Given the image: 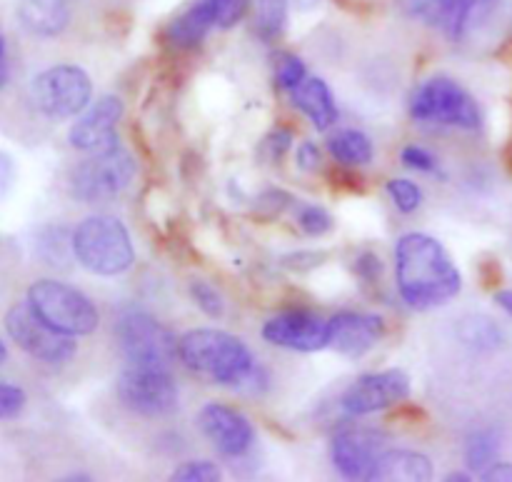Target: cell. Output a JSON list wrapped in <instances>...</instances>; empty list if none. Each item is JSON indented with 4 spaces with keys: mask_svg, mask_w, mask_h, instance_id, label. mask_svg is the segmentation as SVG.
<instances>
[{
    "mask_svg": "<svg viewBox=\"0 0 512 482\" xmlns=\"http://www.w3.org/2000/svg\"><path fill=\"white\" fill-rule=\"evenodd\" d=\"M118 395L125 408L145 418L170 415L178 408V385L165 368H140L130 365L118 378Z\"/></svg>",
    "mask_w": 512,
    "mask_h": 482,
    "instance_id": "cell-10",
    "label": "cell"
},
{
    "mask_svg": "<svg viewBox=\"0 0 512 482\" xmlns=\"http://www.w3.org/2000/svg\"><path fill=\"white\" fill-rule=\"evenodd\" d=\"M328 325L323 315L310 310H288L278 313L263 325V338L278 348L298 350V353H315L328 348Z\"/></svg>",
    "mask_w": 512,
    "mask_h": 482,
    "instance_id": "cell-12",
    "label": "cell"
},
{
    "mask_svg": "<svg viewBox=\"0 0 512 482\" xmlns=\"http://www.w3.org/2000/svg\"><path fill=\"white\" fill-rule=\"evenodd\" d=\"M8 75H10V68H8V48H5L3 30H0V88H5V83H8Z\"/></svg>",
    "mask_w": 512,
    "mask_h": 482,
    "instance_id": "cell-38",
    "label": "cell"
},
{
    "mask_svg": "<svg viewBox=\"0 0 512 482\" xmlns=\"http://www.w3.org/2000/svg\"><path fill=\"white\" fill-rule=\"evenodd\" d=\"M290 143H293V135H290V130L278 128V130H273L268 138H265L263 150L270 160H278V158H283L285 150L290 148Z\"/></svg>",
    "mask_w": 512,
    "mask_h": 482,
    "instance_id": "cell-34",
    "label": "cell"
},
{
    "mask_svg": "<svg viewBox=\"0 0 512 482\" xmlns=\"http://www.w3.org/2000/svg\"><path fill=\"white\" fill-rule=\"evenodd\" d=\"M385 438L373 430H345L333 440V465L348 480H373Z\"/></svg>",
    "mask_w": 512,
    "mask_h": 482,
    "instance_id": "cell-13",
    "label": "cell"
},
{
    "mask_svg": "<svg viewBox=\"0 0 512 482\" xmlns=\"http://www.w3.org/2000/svg\"><path fill=\"white\" fill-rule=\"evenodd\" d=\"M395 278L405 303L418 310L450 303L463 288V275L448 250L425 233H408L398 240Z\"/></svg>",
    "mask_w": 512,
    "mask_h": 482,
    "instance_id": "cell-1",
    "label": "cell"
},
{
    "mask_svg": "<svg viewBox=\"0 0 512 482\" xmlns=\"http://www.w3.org/2000/svg\"><path fill=\"white\" fill-rule=\"evenodd\" d=\"M410 113H413L415 120H423V123L455 125V128L463 130H475L483 123L473 95L455 80L445 78V75L425 80L415 90Z\"/></svg>",
    "mask_w": 512,
    "mask_h": 482,
    "instance_id": "cell-9",
    "label": "cell"
},
{
    "mask_svg": "<svg viewBox=\"0 0 512 482\" xmlns=\"http://www.w3.org/2000/svg\"><path fill=\"white\" fill-rule=\"evenodd\" d=\"M5 330L23 353H28L30 358L40 360L45 365H63L75 353L73 335L60 333L58 328H53L28 300L15 303L5 313Z\"/></svg>",
    "mask_w": 512,
    "mask_h": 482,
    "instance_id": "cell-8",
    "label": "cell"
},
{
    "mask_svg": "<svg viewBox=\"0 0 512 482\" xmlns=\"http://www.w3.org/2000/svg\"><path fill=\"white\" fill-rule=\"evenodd\" d=\"M275 78H278V85L285 90H295L308 73H305V63L298 58V55L290 53H278L275 55Z\"/></svg>",
    "mask_w": 512,
    "mask_h": 482,
    "instance_id": "cell-26",
    "label": "cell"
},
{
    "mask_svg": "<svg viewBox=\"0 0 512 482\" xmlns=\"http://www.w3.org/2000/svg\"><path fill=\"white\" fill-rule=\"evenodd\" d=\"M93 83L78 65H53L33 78L30 100L45 118L68 120L90 105Z\"/></svg>",
    "mask_w": 512,
    "mask_h": 482,
    "instance_id": "cell-6",
    "label": "cell"
},
{
    "mask_svg": "<svg viewBox=\"0 0 512 482\" xmlns=\"http://www.w3.org/2000/svg\"><path fill=\"white\" fill-rule=\"evenodd\" d=\"M190 298L195 300L200 310L210 318H220L225 313V300L220 295V290L215 285H210L208 280H193L190 283Z\"/></svg>",
    "mask_w": 512,
    "mask_h": 482,
    "instance_id": "cell-27",
    "label": "cell"
},
{
    "mask_svg": "<svg viewBox=\"0 0 512 482\" xmlns=\"http://www.w3.org/2000/svg\"><path fill=\"white\" fill-rule=\"evenodd\" d=\"M290 95L295 108L303 110L318 130H328L338 120V105L323 78H305Z\"/></svg>",
    "mask_w": 512,
    "mask_h": 482,
    "instance_id": "cell-18",
    "label": "cell"
},
{
    "mask_svg": "<svg viewBox=\"0 0 512 482\" xmlns=\"http://www.w3.org/2000/svg\"><path fill=\"white\" fill-rule=\"evenodd\" d=\"M120 118H123V100L118 95H103L98 103L88 105L78 115V120L70 125V145L75 150H85V153L108 148L118 140L115 128H118Z\"/></svg>",
    "mask_w": 512,
    "mask_h": 482,
    "instance_id": "cell-14",
    "label": "cell"
},
{
    "mask_svg": "<svg viewBox=\"0 0 512 482\" xmlns=\"http://www.w3.org/2000/svg\"><path fill=\"white\" fill-rule=\"evenodd\" d=\"M410 395V378L403 370H383V373H368L355 380L343 393V410L348 415H370L390 405L403 403Z\"/></svg>",
    "mask_w": 512,
    "mask_h": 482,
    "instance_id": "cell-11",
    "label": "cell"
},
{
    "mask_svg": "<svg viewBox=\"0 0 512 482\" xmlns=\"http://www.w3.org/2000/svg\"><path fill=\"white\" fill-rule=\"evenodd\" d=\"M298 225L303 228V233L320 238L333 228V218H330L328 210L318 208V205H303L298 213Z\"/></svg>",
    "mask_w": 512,
    "mask_h": 482,
    "instance_id": "cell-29",
    "label": "cell"
},
{
    "mask_svg": "<svg viewBox=\"0 0 512 482\" xmlns=\"http://www.w3.org/2000/svg\"><path fill=\"white\" fill-rule=\"evenodd\" d=\"M220 468L215 463H208V460H193V463L180 465L173 473V480L180 482H215L220 480Z\"/></svg>",
    "mask_w": 512,
    "mask_h": 482,
    "instance_id": "cell-30",
    "label": "cell"
},
{
    "mask_svg": "<svg viewBox=\"0 0 512 482\" xmlns=\"http://www.w3.org/2000/svg\"><path fill=\"white\" fill-rule=\"evenodd\" d=\"M483 480H503V482H512V463H493L483 475Z\"/></svg>",
    "mask_w": 512,
    "mask_h": 482,
    "instance_id": "cell-37",
    "label": "cell"
},
{
    "mask_svg": "<svg viewBox=\"0 0 512 482\" xmlns=\"http://www.w3.org/2000/svg\"><path fill=\"white\" fill-rule=\"evenodd\" d=\"M28 303L48 320L60 333H68L73 338L90 335L100 323L98 308L85 293H80L73 285H65L60 280H35L28 288Z\"/></svg>",
    "mask_w": 512,
    "mask_h": 482,
    "instance_id": "cell-4",
    "label": "cell"
},
{
    "mask_svg": "<svg viewBox=\"0 0 512 482\" xmlns=\"http://www.w3.org/2000/svg\"><path fill=\"white\" fill-rule=\"evenodd\" d=\"M75 260L93 275H120L130 270L135 260L133 240L128 228L113 215H90L70 238Z\"/></svg>",
    "mask_w": 512,
    "mask_h": 482,
    "instance_id": "cell-3",
    "label": "cell"
},
{
    "mask_svg": "<svg viewBox=\"0 0 512 482\" xmlns=\"http://www.w3.org/2000/svg\"><path fill=\"white\" fill-rule=\"evenodd\" d=\"M288 3L290 0H258L255 8V30L265 43L278 38L288 23Z\"/></svg>",
    "mask_w": 512,
    "mask_h": 482,
    "instance_id": "cell-24",
    "label": "cell"
},
{
    "mask_svg": "<svg viewBox=\"0 0 512 482\" xmlns=\"http://www.w3.org/2000/svg\"><path fill=\"white\" fill-rule=\"evenodd\" d=\"M135 178V160L123 145L115 140L108 148L93 150L88 160L75 168L73 195L83 203H100L123 193Z\"/></svg>",
    "mask_w": 512,
    "mask_h": 482,
    "instance_id": "cell-5",
    "label": "cell"
},
{
    "mask_svg": "<svg viewBox=\"0 0 512 482\" xmlns=\"http://www.w3.org/2000/svg\"><path fill=\"white\" fill-rule=\"evenodd\" d=\"M5 358H8V348H5L3 338H0V365H3V363H5Z\"/></svg>",
    "mask_w": 512,
    "mask_h": 482,
    "instance_id": "cell-40",
    "label": "cell"
},
{
    "mask_svg": "<svg viewBox=\"0 0 512 482\" xmlns=\"http://www.w3.org/2000/svg\"><path fill=\"white\" fill-rule=\"evenodd\" d=\"M400 158H403V163L408 165V168L420 170V173H435V170H438V160H435V155L428 153L425 148H418V145L405 148Z\"/></svg>",
    "mask_w": 512,
    "mask_h": 482,
    "instance_id": "cell-33",
    "label": "cell"
},
{
    "mask_svg": "<svg viewBox=\"0 0 512 482\" xmlns=\"http://www.w3.org/2000/svg\"><path fill=\"white\" fill-rule=\"evenodd\" d=\"M500 453V438L493 430H480V433L470 435L468 445H465V463L473 473L483 475L493 463H498Z\"/></svg>",
    "mask_w": 512,
    "mask_h": 482,
    "instance_id": "cell-23",
    "label": "cell"
},
{
    "mask_svg": "<svg viewBox=\"0 0 512 482\" xmlns=\"http://www.w3.org/2000/svg\"><path fill=\"white\" fill-rule=\"evenodd\" d=\"M388 195L390 200L395 203V208L400 213H415L423 203V190L413 183V180H405V178H395L388 183Z\"/></svg>",
    "mask_w": 512,
    "mask_h": 482,
    "instance_id": "cell-25",
    "label": "cell"
},
{
    "mask_svg": "<svg viewBox=\"0 0 512 482\" xmlns=\"http://www.w3.org/2000/svg\"><path fill=\"white\" fill-rule=\"evenodd\" d=\"M328 153L343 165H365L373 160V143L360 130H340L328 140Z\"/></svg>",
    "mask_w": 512,
    "mask_h": 482,
    "instance_id": "cell-22",
    "label": "cell"
},
{
    "mask_svg": "<svg viewBox=\"0 0 512 482\" xmlns=\"http://www.w3.org/2000/svg\"><path fill=\"white\" fill-rule=\"evenodd\" d=\"M380 270H383V263H380L378 255H373V253L360 255V260H358V273L363 275V278L375 280V278H378V275H380Z\"/></svg>",
    "mask_w": 512,
    "mask_h": 482,
    "instance_id": "cell-36",
    "label": "cell"
},
{
    "mask_svg": "<svg viewBox=\"0 0 512 482\" xmlns=\"http://www.w3.org/2000/svg\"><path fill=\"white\" fill-rule=\"evenodd\" d=\"M495 303H498L505 313L512 315V290H500V293L495 295Z\"/></svg>",
    "mask_w": 512,
    "mask_h": 482,
    "instance_id": "cell-39",
    "label": "cell"
},
{
    "mask_svg": "<svg viewBox=\"0 0 512 482\" xmlns=\"http://www.w3.org/2000/svg\"><path fill=\"white\" fill-rule=\"evenodd\" d=\"M178 358L185 368L220 385H240L253 375L248 345L225 330H190L178 340Z\"/></svg>",
    "mask_w": 512,
    "mask_h": 482,
    "instance_id": "cell-2",
    "label": "cell"
},
{
    "mask_svg": "<svg viewBox=\"0 0 512 482\" xmlns=\"http://www.w3.org/2000/svg\"><path fill=\"white\" fill-rule=\"evenodd\" d=\"M120 350L130 365L140 368H170L178 358V338L163 323L143 310H128L115 323Z\"/></svg>",
    "mask_w": 512,
    "mask_h": 482,
    "instance_id": "cell-7",
    "label": "cell"
},
{
    "mask_svg": "<svg viewBox=\"0 0 512 482\" xmlns=\"http://www.w3.org/2000/svg\"><path fill=\"white\" fill-rule=\"evenodd\" d=\"M25 408V393L18 385L0 383V420L18 418Z\"/></svg>",
    "mask_w": 512,
    "mask_h": 482,
    "instance_id": "cell-31",
    "label": "cell"
},
{
    "mask_svg": "<svg viewBox=\"0 0 512 482\" xmlns=\"http://www.w3.org/2000/svg\"><path fill=\"white\" fill-rule=\"evenodd\" d=\"M198 425L205 438L215 445L223 455L238 458L245 455L253 445L255 433L250 420L228 405L210 403L198 413Z\"/></svg>",
    "mask_w": 512,
    "mask_h": 482,
    "instance_id": "cell-15",
    "label": "cell"
},
{
    "mask_svg": "<svg viewBox=\"0 0 512 482\" xmlns=\"http://www.w3.org/2000/svg\"><path fill=\"white\" fill-rule=\"evenodd\" d=\"M385 325L378 315L338 313L328 325V348L345 358H360L380 343Z\"/></svg>",
    "mask_w": 512,
    "mask_h": 482,
    "instance_id": "cell-16",
    "label": "cell"
},
{
    "mask_svg": "<svg viewBox=\"0 0 512 482\" xmlns=\"http://www.w3.org/2000/svg\"><path fill=\"white\" fill-rule=\"evenodd\" d=\"M298 3H300V8H310V5H315L318 0H298Z\"/></svg>",
    "mask_w": 512,
    "mask_h": 482,
    "instance_id": "cell-41",
    "label": "cell"
},
{
    "mask_svg": "<svg viewBox=\"0 0 512 482\" xmlns=\"http://www.w3.org/2000/svg\"><path fill=\"white\" fill-rule=\"evenodd\" d=\"M218 25L213 0H195L183 15L168 25V40L175 48H195L208 35V30Z\"/></svg>",
    "mask_w": 512,
    "mask_h": 482,
    "instance_id": "cell-19",
    "label": "cell"
},
{
    "mask_svg": "<svg viewBox=\"0 0 512 482\" xmlns=\"http://www.w3.org/2000/svg\"><path fill=\"white\" fill-rule=\"evenodd\" d=\"M433 478V463L428 455L415 450H383L378 458L373 480H430Z\"/></svg>",
    "mask_w": 512,
    "mask_h": 482,
    "instance_id": "cell-20",
    "label": "cell"
},
{
    "mask_svg": "<svg viewBox=\"0 0 512 482\" xmlns=\"http://www.w3.org/2000/svg\"><path fill=\"white\" fill-rule=\"evenodd\" d=\"M465 343H473L478 348H495L500 343V328L495 323H490L488 318H470L463 328Z\"/></svg>",
    "mask_w": 512,
    "mask_h": 482,
    "instance_id": "cell-28",
    "label": "cell"
},
{
    "mask_svg": "<svg viewBox=\"0 0 512 482\" xmlns=\"http://www.w3.org/2000/svg\"><path fill=\"white\" fill-rule=\"evenodd\" d=\"M248 3L250 0H213L220 28H233V25L243 18Z\"/></svg>",
    "mask_w": 512,
    "mask_h": 482,
    "instance_id": "cell-32",
    "label": "cell"
},
{
    "mask_svg": "<svg viewBox=\"0 0 512 482\" xmlns=\"http://www.w3.org/2000/svg\"><path fill=\"white\" fill-rule=\"evenodd\" d=\"M18 18L28 33L38 38H55L70 23L68 0H20Z\"/></svg>",
    "mask_w": 512,
    "mask_h": 482,
    "instance_id": "cell-17",
    "label": "cell"
},
{
    "mask_svg": "<svg viewBox=\"0 0 512 482\" xmlns=\"http://www.w3.org/2000/svg\"><path fill=\"white\" fill-rule=\"evenodd\" d=\"M318 165H320L318 145H313L310 140H305V143L298 148V168L318 170Z\"/></svg>",
    "mask_w": 512,
    "mask_h": 482,
    "instance_id": "cell-35",
    "label": "cell"
},
{
    "mask_svg": "<svg viewBox=\"0 0 512 482\" xmlns=\"http://www.w3.org/2000/svg\"><path fill=\"white\" fill-rule=\"evenodd\" d=\"M500 0H458L455 5L453 20L448 25V38L450 40H463L465 35L473 33L475 28L485 23V20L493 15V10L498 8Z\"/></svg>",
    "mask_w": 512,
    "mask_h": 482,
    "instance_id": "cell-21",
    "label": "cell"
}]
</instances>
